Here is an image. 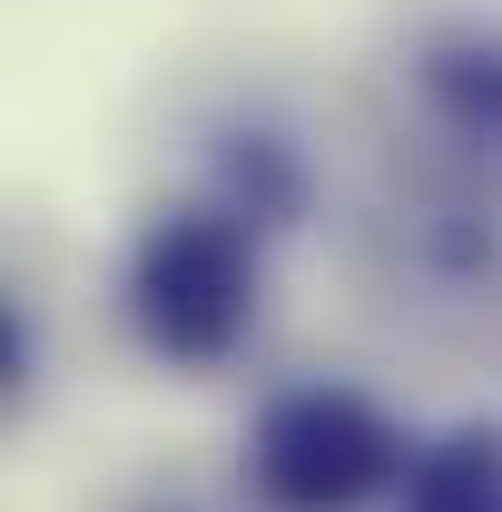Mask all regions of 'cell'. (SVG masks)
Wrapping results in <instances>:
<instances>
[{
    "mask_svg": "<svg viewBox=\"0 0 502 512\" xmlns=\"http://www.w3.org/2000/svg\"><path fill=\"white\" fill-rule=\"evenodd\" d=\"M394 483V434L355 394H286L256 424V493L276 512H355L365 493Z\"/></svg>",
    "mask_w": 502,
    "mask_h": 512,
    "instance_id": "1",
    "label": "cell"
},
{
    "mask_svg": "<svg viewBox=\"0 0 502 512\" xmlns=\"http://www.w3.org/2000/svg\"><path fill=\"white\" fill-rule=\"evenodd\" d=\"M247 247L217 217H158L138 247V325L158 355L178 365H217L247 335Z\"/></svg>",
    "mask_w": 502,
    "mask_h": 512,
    "instance_id": "2",
    "label": "cell"
},
{
    "mask_svg": "<svg viewBox=\"0 0 502 512\" xmlns=\"http://www.w3.org/2000/svg\"><path fill=\"white\" fill-rule=\"evenodd\" d=\"M404 512H502V424H473L414 463Z\"/></svg>",
    "mask_w": 502,
    "mask_h": 512,
    "instance_id": "3",
    "label": "cell"
}]
</instances>
